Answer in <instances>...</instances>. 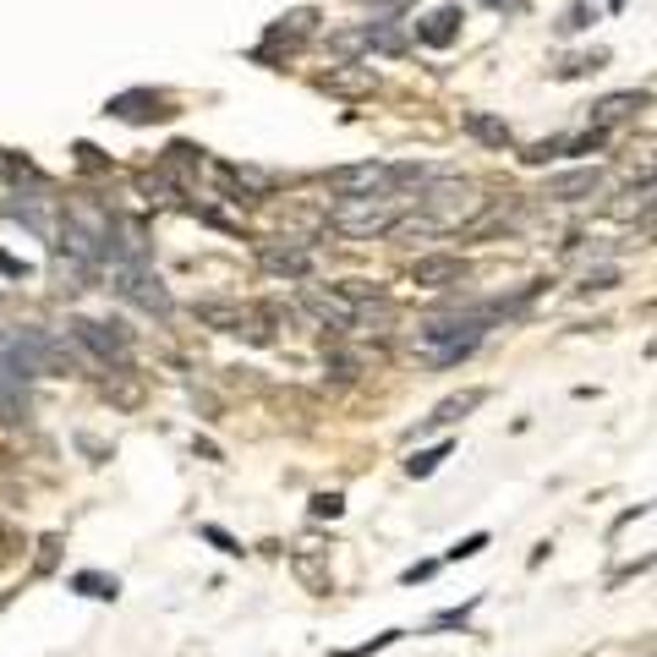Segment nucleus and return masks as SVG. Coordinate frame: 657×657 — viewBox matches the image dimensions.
<instances>
[{"label": "nucleus", "instance_id": "obj_25", "mask_svg": "<svg viewBox=\"0 0 657 657\" xmlns=\"http://www.w3.org/2000/svg\"><path fill=\"white\" fill-rule=\"evenodd\" d=\"M548 159H564V138H542V143L521 148V165H548Z\"/></svg>", "mask_w": 657, "mask_h": 657}, {"label": "nucleus", "instance_id": "obj_36", "mask_svg": "<svg viewBox=\"0 0 657 657\" xmlns=\"http://www.w3.org/2000/svg\"><path fill=\"white\" fill-rule=\"evenodd\" d=\"M0 181H7V154H0Z\"/></svg>", "mask_w": 657, "mask_h": 657}, {"label": "nucleus", "instance_id": "obj_14", "mask_svg": "<svg viewBox=\"0 0 657 657\" xmlns=\"http://www.w3.org/2000/svg\"><path fill=\"white\" fill-rule=\"evenodd\" d=\"M461 132H466L471 143L493 148V154L515 148V132H510V121H499V116H488V110H466V116H461Z\"/></svg>", "mask_w": 657, "mask_h": 657}, {"label": "nucleus", "instance_id": "obj_28", "mask_svg": "<svg viewBox=\"0 0 657 657\" xmlns=\"http://www.w3.org/2000/svg\"><path fill=\"white\" fill-rule=\"evenodd\" d=\"M346 510V493H312V515L318 521H335Z\"/></svg>", "mask_w": 657, "mask_h": 657}, {"label": "nucleus", "instance_id": "obj_1", "mask_svg": "<svg viewBox=\"0 0 657 657\" xmlns=\"http://www.w3.org/2000/svg\"><path fill=\"white\" fill-rule=\"evenodd\" d=\"M401 214L406 208L390 192H379V198H341L335 208H323V230H335L346 241H379V236H390V225Z\"/></svg>", "mask_w": 657, "mask_h": 657}, {"label": "nucleus", "instance_id": "obj_9", "mask_svg": "<svg viewBox=\"0 0 657 657\" xmlns=\"http://www.w3.org/2000/svg\"><path fill=\"white\" fill-rule=\"evenodd\" d=\"M318 94H335V99H373L379 94V72L362 61H335L329 72H318Z\"/></svg>", "mask_w": 657, "mask_h": 657}, {"label": "nucleus", "instance_id": "obj_16", "mask_svg": "<svg viewBox=\"0 0 657 657\" xmlns=\"http://www.w3.org/2000/svg\"><path fill=\"white\" fill-rule=\"evenodd\" d=\"M203 165H208V159H203V148H198V143H187V138H176V143L165 148V159H159V170H165V176H176L181 187H187V176H192V170H203Z\"/></svg>", "mask_w": 657, "mask_h": 657}, {"label": "nucleus", "instance_id": "obj_13", "mask_svg": "<svg viewBox=\"0 0 657 657\" xmlns=\"http://www.w3.org/2000/svg\"><path fill=\"white\" fill-rule=\"evenodd\" d=\"M652 105V94L646 88H624V94H608V99H597L592 105V127H602V132H613L619 121H630L635 110H646Z\"/></svg>", "mask_w": 657, "mask_h": 657}, {"label": "nucleus", "instance_id": "obj_18", "mask_svg": "<svg viewBox=\"0 0 657 657\" xmlns=\"http://www.w3.org/2000/svg\"><path fill=\"white\" fill-rule=\"evenodd\" d=\"M323 368H329V379H335V384L362 379V357L346 351V341H329V346H323Z\"/></svg>", "mask_w": 657, "mask_h": 657}, {"label": "nucleus", "instance_id": "obj_22", "mask_svg": "<svg viewBox=\"0 0 657 657\" xmlns=\"http://www.w3.org/2000/svg\"><path fill=\"white\" fill-rule=\"evenodd\" d=\"M602 67H608V50H586V56H570L553 77H559V83H575V77H592V72H602Z\"/></svg>", "mask_w": 657, "mask_h": 657}, {"label": "nucleus", "instance_id": "obj_26", "mask_svg": "<svg viewBox=\"0 0 657 657\" xmlns=\"http://www.w3.org/2000/svg\"><path fill=\"white\" fill-rule=\"evenodd\" d=\"M624 274L613 268V263H602V268H586V279H581V290H613Z\"/></svg>", "mask_w": 657, "mask_h": 657}, {"label": "nucleus", "instance_id": "obj_37", "mask_svg": "<svg viewBox=\"0 0 657 657\" xmlns=\"http://www.w3.org/2000/svg\"><path fill=\"white\" fill-rule=\"evenodd\" d=\"M608 7H613V12H619V7H624V0H608Z\"/></svg>", "mask_w": 657, "mask_h": 657}, {"label": "nucleus", "instance_id": "obj_20", "mask_svg": "<svg viewBox=\"0 0 657 657\" xmlns=\"http://www.w3.org/2000/svg\"><path fill=\"white\" fill-rule=\"evenodd\" d=\"M34 417V401H28V384H12V379H0V422H28Z\"/></svg>", "mask_w": 657, "mask_h": 657}, {"label": "nucleus", "instance_id": "obj_23", "mask_svg": "<svg viewBox=\"0 0 657 657\" xmlns=\"http://www.w3.org/2000/svg\"><path fill=\"white\" fill-rule=\"evenodd\" d=\"M597 23V7H592V0H575V7H564V17H559V34L570 39V34H586Z\"/></svg>", "mask_w": 657, "mask_h": 657}, {"label": "nucleus", "instance_id": "obj_11", "mask_svg": "<svg viewBox=\"0 0 657 657\" xmlns=\"http://www.w3.org/2000/svg\"><path fill=\"white\" fill-rule=\"evenodd\" d=\"M258 263H263V274H274V279H312V247H301V241H263L258 247Z\"/></svg>", "mask_w": 657, "mask_h": 657}, {"label": "nucleus", "instance_id": "obj_34", "mask_svg": "<svg viewBox=\"0 0 657 657\" xmlns=\"http://www.w3.org/2000/svg\"><path fill=\"white\" fill-rule=\"evenodd\" d=\"M466 619H471V608H450V613H439L433 624H439V630H455V624H466Z\"/></svg>", "mask_w": 657, "mask_h": 657}, {"label": "nucleus", "instance_id": "obj_35", "mask_svg": "<svg viewBox=\"0 0 657 657\" xmlns=\"http://www.w3.org/2000/svg\"><path fill=\"white\" fill-rule=\"evenodd\" d=\"M433 570H439V564H411V570H406V575H401V581H406V586H417V581H428V575H433Z\"/></svg>", "mask_w": 657, "mask_h": 657}, {"label": "nucleus", "instance_id": "obj_2", "mask_svg": "<svg viewBox=\"0 0 657 657\" xmlns=\"http://www.w3.org/2000/svg\"><path fill=\"white\" fill-rule=\"evenodd\" d=\"M411 208L428 214L439 230H461V225H471V219L488 208V198H482L471 181H422L417 198H411Z\"/></svg>", "mask_w": 657, "mask_h": 657}, {"label": "nucleus", "instance_id": "obj_4", "mask_svg": "<svg viewBox=\"0 0 657 657\" xmlns=\"http://www.w3.org/2000/svg\"><path fill=\"white\" fill-rule=\"evenodd\" d=\"M110 290H116L121 301L154 312V318H170V307H176L170 290H165V279H159L148 263H116V268H110Z\"/></svg>", "mask_w": 657, "mask_h": 657}, {"label": "nucleus", "instance_id": "obj_6", "mask_svg": "<svg viewBox=\"0 0 657 657\" xmlns=\"http://www.w3.org/2000/svg\"><path fill=\"white\" fill-rule=\"evenodd\" d=\"M301 318H312V323L323 329V341H346V335H357V307L341 301L335 290H307V296H301Z\"/></svg>", "mask_w": 657, "mask_h": 657}, {"label": "nucleus", "instance_id": "obj_29", "mask_svg": "<svg viewBox=\"0 0 657 657\" xmlns=\"http://www.w3.org/2000/svg\"><path fill=\"white\" fill-rule=\"evenodd\" d=\"M203 537H208V542H214L219 553H230V559H241V553H247V548H241V542H236V537H230L225 526H203Z\"/></svg>", "mask_w": 657, "mask_h": 657}, {"label": "nucleus", "instance_id": "obj_15", "mask_svg": "<svg viewBox=\"0 0 657 657\" xmlns=\"http://www.w3.org/2000/svg\"><path fill=\"white\" fill-rule=\"evenodd\" d=\"M318 553H329V548H312V542H301V553L290 559V570H296V581H301L307 592H335V575H329V559H318Z\"/></svg>", "mask_w": 657, "mask_h": 657}, {"label": "nucleus", "instance_id": "obj_19", "mask_svg": "<svg viewBox=\"0 0 657 657\" xmlns=\"http://www.w3.org/2000/svg\"><path fill=\"white\" fill-rule=\"evenodd\" d=\"M390 236H395V247H417V241H433V236H444V230H439L428 214L411 208V214H401V219L390 225Z\"/></svg>", "mask_w": 657, "mask_h": 657}, {"label": "nucleus", "instance_id": "obj_31", "mask_svg": "<svg viewBox=\"0 0 657 657\" xmlns=\"http://www.w3.org/2000/svg\"><path fill=\"white\" fill-rule=\"evenodd\" d=\"M72 154H77V165H83V170H110V159H105V154H99L94 143H77Z\"/></svg>", "mask_w": 657, "mask_h": 657}, {"label": "nucleus", "instance_id": "obj_24", "mask_svg": "<svg viewBox=\"0 0 657 657\" xmlns=\"http://www.w3.org/2000/svg\"><path fill=\"white\" fill-rule=\"evenodd\" d=\"M450 461V444H433V450H417L411 461H406V477H433L439 466Z\"/></svg>", "mask_w": 657, "mask_h": 657}, {"label": "nucleus", "instance_id": "obj_3", "mask_svg": "<svg viewBox=\"0 0 657 657\" xmlns=\"http://www.w3.org/2000/svg\"><path fill=\"white\" fill-rule=\"evenodd\" d=\"M72 329V341H77V351H88L99 368H116L121 379L132 373V329L121 323V318H72L67 323Z\"/></svg>", "mask_w": 657, "mask_h": 657}, {"label": "nucleus", "instance_id": "obj_32", "mask_svg": "<svg viewBox=\"0 0 657 657\" xmlns=\"http://www.w3.org/2000/svg\"><path fill=\"white\" fill-rule=\"evenodd\" d=\"M477 7H493L504 17H526V0H477Z\"/></svg>", "mask_w": 657, "mask_h": 657}, {"label": "nucleus", "instance_id": "obj_12", "mask_svg": "<svg viewBox=\"0 0 657 657\" xmlns=\"http://www.w3.org/2000/svg\"><path fill=\"white\" fill-rule=\"evenodd\" d=\"M461 23H466L461 7H439V12H428L422 23H411V34H417V45H428V50H450V45L461 39Z\"/></svg>", "mask_w": 657, "mask_h": 657}, {"label": "nucleus", "instance_id": "obj_10", "mask_svg": "<svg viewBox=\"0 0 657 657\" xmlns=\"http://www.w3.org/2000/svg\"><path fill=\"white\" fill-rule=\"evenodd\" d=\"M602 181H608V170H602V165H575V170L548 176L542 198H548V203H586V198H597V192H602Z\"/></svg>", "mask_w": 657, "mask_h": 657}, {"label": "nucleus", "instance_id": "obj_8", "mask_svg": "<svg viewBox=\"0 0 657 657\" xmlns=\"http://www.w3.org/2000/svg\"><path fill=\"white\" fill-rule=\"evenodd\" d=\"M466 274H471V263H466V258H455V252H417V258H411V268H406V279H411V285H422V290H450V285H466Z\"/></svg>", "mask_w": 657, "mask_h": 657}, {"label": "nucleus", "instance_id": "obj_33", "mask_svg": "<svg viewBox=\"0 0 657 657\" xmlns=\"http://www.w3.org/2000/svg\"><path fill=\"white\" fill-rule=\"evenodd\" d=\"M0 274H7V279H28V263H17L12 252H0Z\"/></svg>", "mask_w": 657, "mask_h": 657}, {"label": "nucleus", "instance_id": "obj_27", "mask_svg": "<svg viewBox=\"0 0 657 657\" xmlns=\"http://www.w3.org/2000/svg\"><path fill=\"white\" fill-rule=\"evenodd\" d=\"M482 548H488V531H471V537H461V542H455L444 559H450V564H461V559H477Z\"/></svg>", "mask_w": 657, "mask_h": 657}, {"label": "nucleus", "instance_id": "obj_5", "mask_svg": "<svg viewBox=\"0 0 657 657\" xmlns=\"http://www.w3.org/2000/svg\"><path fill=\"white\" fill-rule=\"evenodd\" d=\"M323 187L341 192V198H379V192H390V159L335 165V170H323ZM390 198H395V192H390Z\"/></svg>", "mask_w": 657, "mask_h": 657}, {"label": "nucleus", "instance_id": "obj_30", "mask_svg": "<svg viewBox=\"0 0 657 657\" xmlns=\"http://www.w3.org/2000/svg\"><path fill=\"white\" fill-rule=\"evenodd\" d=\"M401 635H406V630H384V635H373V641H362V646H351L346 657H373V652H384V646H390V641H401Z\"/></svg>", "mask_w": 657, "mask_h": 657}, {"label": "nucleus", "instance_id": "obj_21", "mask_svg": "<svg viewBox=\"0 0 657 657\" xmlns=\"http://www.w3.org/2000/svg\"><path fill=\"white\" fill-rule=\"evenodd\" d=\"M72 592L99 597V602H116V597H121V581H116V575H99V570H77V575H72Z\"/></svg>", "mask_w": 657, "mask_h": 657}, {"label": "nucleus", "instance_id": "obj_17", "mask_svg": "<svg viewBox=\"0 0 657 657\" xmlns=\"http://www.w3.org/2000/svg\"><path fill=\"white\" fill-rule=\"evenodd\" d=\"M482 401H488V390H466V395H455V401L433 406V417H428L422 428H455V422H461V417H471Z\"/></svg>", "mask_w": 657, "mask_h": 657}, {"label": "nucleus", "instance_id": "obj_7", "mask_svg": "<svg viewBox=\"0 0 657 657\" xmlns=\"http://www.w3.org/2000/svg\"><path fill=\"white\" fill-rule=\"evenodd\" d=\"M105 116L127 121V127H148V121H170L176 116V99L170 94H154V88H127L105 105Z\"/></svg>", "mask_w": 657, "mask_h": 657}]
</instances>
